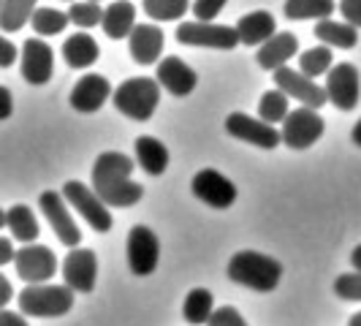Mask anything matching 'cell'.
Here are the masks:
<instances>
[{
	"instance_id": "16",
	"label": "cell",
	"mask_w": 361,
	"mask_h": 326,
	"mask_svg": "<svg viewBox=\"0 0 361 326\" xmlns=\"http://www.w3.org/2000/svg\"><path fill=\"white\" fill-rule=\"evenodd\" d=\"M63 277H66V286L76 294H92L95 277H98V258L90 248H76L66 255Z\"/></svg>"
},
{
	"instance_id": "48",
	"label": "cell",
	"mask_w": 361,
	"mask_h": 326,
	"mask_svg": "<svg viewBox=\"0 0 361 326\" xmlns=\"http://www.w3.org/2000/svg\"><path fill=\"white\" fill-rule=\"evenodd\" d=\"M68 3H73V0H68Z\"/></svg>"
},
{
	"instance_id": "29",
	"label": "cell",
	"mask_w": 361,
	"mask_h": 326,
	"mask_svg": "<svg viewBox=\"0 0 361 326\" xmlns=\"http://www.w3.org/2000/svg\"><path fill=\"white\" fill-rule=\"evenodd\" d=\"M334 8H340V3L334 0H286L283 6V14L293 22L299 19H329L334 14Z\"/></svg>"
},
{
	"instance_id": "40",
	"label": "cell",
	"mask_w": 361,
	"mask_h": 326,
	"mask_svg": "<svg viewBox=\"0 0 361 326\" xmlns=\"http://www.w3.org/2000/svg\"><path fill=\"white\" fill-rule=\"evenodd\" d=\"M11 239H14V236H3V239H0V267L17 261V250H14V242H11Z\"/></svg>"
},
{
	"instance_id": "14",
	"label": "cell",
	"mask_w": 361,
	"mask_h": 326,
	"mask_svg": "<svg viewBox=\"0 0 361 326\" xmlns=\"http://www.w3.org/2000/svg\"><path fill=\"white\" fill-rule=\"evenodd\" d=\"M193 196L201 199L204 204L215 207V210H228L236 201V185L226 174H220L215 169H204L199 171L193 182H190Z\"/></svg>"
},
{
	"instance_id": "32",
	"label": "cell",
	"mask_w": 361,
	"mask_h": 326,
	"mask_svg": "<svg viewBox=\"0 0 361 326\" xmlns=\"http://www.w3.org/2000/svg\"><path fill=\"white\" fill-rule=\"evenodd\" d=\"M142 8L155 22H174L188 14L190 0H142Z\"/></svg>"
},
{
	"instance_id": "17",
	"label": "cell",
	"mask_w": 361,
	"mask_h": 326,
	"mask_svg": "<svg viewBox=\"0 0 361 326\" xmlns=\"http://www.w3.org/2000/svg\"><path fill=\"white\" fill-rule=\"evenodd\" d=\"M155 79H158V85H161L163 90H169L174 98L190 95V92L196 90V85H199V73L193 71L185 60L174 57V54L163 57L161 63H158Z\"/></svg>"
},
{
	"instance_id": "15",
	"label": "cell",
	"mask_w": 361,
	"mask_h": 326,
	"mask_svg": "<svg viewBox=\"0 0 361 326\" xmlns=\"http://www.w3.org/2000/svg\"><path fill=\"white\" fill-rule=\"evenodd\" d=\"M54 71V52L44 38H27L22 44V79L27 85H47Z\"/></svg>"
},
{
	"instance_id": "25",
	"label": "cell",
	"mask_w": 361,
	"mask_h": 326,
	"mask_svg": "<svg viewBox=\"0 0 361 326\" xmlns=\"http://www.w3.org/2000/svg\"><path fill=\"white\" fill-rule=\"evenodd\" d=\"M133 150H136L139 166L145 169L149 177H161L163 171L169 169V150H166V145H163L161 139H155V136H139Z\"/></svg>"
},
{
	"instance_id": "45",
	"label": "cell",
	"mask_w": 361,
	"mask_h": 326,
	"mask_svg": "<svg viewBox=\"0 0 361 326\" xmlns=\"http://www.w3.org/2000/svg\"><path fill=\"white\" fill-rule=\"evenodd\" d=\"M350 139H353V145H359L361 147V120L353 126V131H350Z\"/></svg>"
},
{
	"instance_id": "42",
	"label": "cell",
	"mask_w": 361,
	"mask_h": 326,
	"mask_svg": "<svg viewBox=\"0 0 361 326\" xmlns=\"http://www.w3.org/2000/svg\"><path fill=\"white\" fill-rule=\"evenodd\" d=\"M0 326H30L19 313H11V310H3L0 313Z\"/></svg>"
},
{
	"instance_id": "28",
	"label": "cell",
	"mask_w": 361,
	"mask_h": 326,
	"mask_svg": "<svg viewBox=\"0 0 361 326\" xmlns=\"http://www.w3.org/2000/svg\"><path fill=\"white\" fill-rule=\"evenodd\" d=\"M215 313V299H212V291L207 289H193L188 291L185 302H182V315L190 326H207L209 318Z\"/></svg>"
},
{
	"instance_id": "41",
	"label": "cell",
	"mask_w": 361,
	"mask_h": 326,
	"mask_svg": "<svg viewBox=\"0 0 361 326\" xmlns=\"http://www.w3.org/2000/svg\"><path fill=\"white\" fill-rule=\"evenodd\" d=\"M0 104H3V109H0V120H8L11 111H14V101H11V90H8V87H0Z\"/></svg>"
},
{
	"instance_id": "47",
	"label": "cell",
	"mask_w": 361,
	"mask_h": 326,
	"mask_svg": "<svg viewBox=\"0 0 361 326\" xmlns=\"http://www.w3.org/2000/svg\"><path fill=\"white\" fill-rule=\"evenodd\" d=\"M90 3H101V0H90Z\"/></svg>"
},
{
	"instance_id": "46",
	"label": "cell",
	"mask_w": 361,
	"mask_h": 326,
	"mask_svg": "<svg viewBox=\"0 0 361 326\" xmlns=\"http://www.w3.org/2000/svg\"><path fill=\"white\" fill-rule=\"evenodd\" d=\"M348 326H361V310H359V313H353V315H350V321H348Z\"/></svg>"
},
{
	"instance_id": "4",
	"label": "cell",
	"mask_w": 361,
	"mask_h": 326,
	"mask_svg": "<svg viewBox=\"0 0 361 326\" xmlns=\"http://www.w3.org/2000/svg\"><path fill=\"white\" fill-rule=\"evenodd\" d=\"M73 294L76 291H71L68 286H49V283L25 286L19 294V308H22V315L57 318L73 308Z\"/></svg>"
},
{
	"instance_id": "36",
	"label": "cell",
	"mask_w": 361,
	"mask_h": 326,
	"mask_svg": "<svg viewBox=\"0 0 361 326\" xmlns=\"http://www.w3.org/2000/svg\"><path fill=\"white\" fill-rule=\"evenodd\" d=\"M207 326H247V321L242 318V313L231 305H223V308H217L212 313V318H209V324Z\"/></svg>"
},
{
	"instance_id": "39",
	"label": "cell",
	"mask_w": 361,
	"mask_h": 326,
	"mask_svg": "<svg viewBox=\"0 0 361 326\" xmlns=\"http://www.w3.org/2000/svg\"><path fill=\"white\" fill-rule=\"evenodd\" d=\"M17 60V47L11 38H3L0 41V68H8L11 63Z\"/></svg>"
},
{
	"instance_id": "33",
	"label": "cell",
	"mask_w": 361,
	"mask_h": 326,
	"mask_svg": "<svg viewBox=\"0 0 361 326\" xmlns=\"http://www.w3.org/2000/svg\"><path fill=\"white\" fill-rule=\"evenodd\" d=\"M30 25H33V33L38 36H57L71 25V19L66 11H57V8H38Z\"/></svg>"
},
{
	"instance_id": "3",
	"label": "cell",
	"mask_w": 361,
	"mask_h": 326,
	"mask_svg": "<svg viewBox=\"0 0 361 326\" xmlns=\"http://www.w3.org/2000/svg\"><path fill=\"white\" fill-rule=\"evenodd\" d=\"M111 104L120 114H126L128 120L147 123L161 104V85L152 76H130L114 90Z\"/></svg>"
},
{
	"instance_id": "8",
	"label": "cell",
	"mask_w": 361,
	"mask_h": 326,
	"mask_svg": "<svg viewBox=\"0 0 361 326\" xmlns=\"http://www.w3.org/2000/svg\"><path fill=\"white\" fill-rule=\"evenodd\" d=\"M66 204H68L66 196L57 193V191H44V193L38 196V207H41V212L47 217V223L54 229L57 239H60L66 248H79L82 231H79V226H76V220L71 217Z\"/></svg>"
},
{
	"instance_id": "2",
	"label": "cell",
	"mask_w": 361,
	"mask_h": 326,
	"mask_svg": "<svg viewBox=\"0 0 361 326\" xmlns=\"http://www.w3.org/2000/svg\"><path fill=\"white\" fill-rule=\"evenodd\" d=\"M228 277L236 286H245L255 294H269L283 280V264L271 255L255 253V250H239L228 261Z\"/></svg>"
},
{
	"instance_id": "44",
	"label": "cell",
	"mask_w": 361,
	"mask_h": 326,
	"mask_svg": "<svg viewBox=\"0 0 361 326\" xmlns=\"http://www.w3.org/2000/svg\"><path fill=\"white\" fill-rule=\"evenodd\" d=\"M350 267L356 272H361V245H356L353 253H350Z\"/></svg>"
},
{
	"instance_id": "23",
	"label": "cell",
	"mask_w": 361,
	"mask_h": 326,
	"mask_svg": "<svg viewBox=\"0 0 361 326\" xmlns=\"http://www.w3.org/2000/svg\"><path fill=\"white\" fill-rule=\"evenodd\" d=\"M3 226H6V229H8V234L14 236L17 242H22V245H36L38 234H41L33 210H30V207H25V204H14V207H8V210H6V215H3Z\"/></svg>"
},
{
	"instance_id": "30",
	"label": "cell",
	"mask_w": 361,
	"mask_h": 326,
	"mask_svg": "<svg viewBox=\"0 0 361 326\" xmlns=\"http://www.w3.org/2000/svg\"><path fill=\"white\" fill-rule=\"evenodd\" d=\"M288 95L283 90H267L261 95V101H258V117L264 120V123H286V117H288Z\"/></svg>"
},
{
	"instance_id": "11",
	"label": "cell",
	"mask_w": 361,
	"mask_h": 326,
	"mask_svg": "<svg viewBox=\"0 0 361 326\" xmlns=\"http://www.w3.org/2000/svg\"><path fill=\"white\" fill-rule=\"evenodd\" d=\"M326 92H329V101L337 109L353 111L359 104L361 92L359 68L353 63H337L331 71L326 73Z\"/></svg>"
},
{
	"instance_id": "26",
	"label": "cell",
	"mask_w": 361,
	"mask_h": 326,
	"mask_svg": "<svg viewBox=\"0 0 361 326\" xmlns=\"http://www.w3.org/2000/svg\"><path fill=\"white\" fill-rule=\"evenodd\" d=\"M315 38L324 44V47H337V49H353L359 44V33L353 25L348 22H334V19H321L315 25Z\"/></svg>"
},
{
	"instance_id": "13",
	"label": "cell",
	"mask_w": 361,
	"mask_h": 326,
	"mask_svg": "<svg viewBox=\"0 0 361 326\" xmlns=\"http://www.w3.org/2000/svg\"><path fill=\"white\" fill-rule=\"evenodd\" d=\"M14 267L27 286H38V283H47L52 274H57V258L47 245H25L22 250H17Z\"/></svg>"
},
{
	"instance_id": "21",
	"label": "cell",
	"mask_w": 361,
	"mask_h": 326,
	"mask_svg": "<svg viewBox=\"0 0 361 326\" xmlns=\"http://www.w3.org/2000/svg\"><path fill=\"white\" fill-rule=\"evenodd\" d=\"M293 54H299V38L293 36V33H277L274 38H269L258 54H255V63L264 68V71H280L286 63H288Z\"/></svg>"
},
{
	"instance_id": "31",
	"label": "cell",
	"mask_w": 361,
	"mask_h": 326,
	"mask_svg": "<svg viewBox=\"0 0 361 326\" xmlns=\"http://www.w3.org/2000/svg\"><path fill=\"white\" fill-rule=\"evenodd\" d=\"M334 68V54L329 47H312V49H305V52L299 54V71L305 73V76H321V73L331 71Z\"/></svg>"
},
{
	"instance_id": "12",
	"label": "cell",
	"mask_w": 361,
	"mask_h": 326,
	"mask_svg": "<svg viewBox=\"0 0 361 326\" xmlns=\"http://www.w3.org/2000/svg\"><path fill=\"white\" fill-rule=\"evenodd\" d=\"M274 85H277V90H283L288 98H296L302 107L307 109H321L329 101L326 87L315 85L310 76H305L302 71H293L288 66H283L280 71H274Z\"/></svg>"
},
{
	"instance_id": "7",
	"label": "cell",
	"mask_w": 361,
	"mask_h": 326,
	"mask_svg": "<svg viewBox=\"0 0 361 326\" xmlns=\"http://www.w3.org/2000/svg\"><path fill=\"white\" fill-rule=\"evenodd\" d=\"M324 117L318 114V109H307L299 107L293 109L286 123H283V145L290 147V150H307L312 147L321 136H324Z\"/></svg>"
},
{
	"instance_id": "10",
	"label": "cell",
	"mask_w": 361,
	"mask_h": 326,
	"mask_svg": "<svg viewBox=\"0 0 361 326\" xmlns=\"http://www.w3.org/2000/svg\"><path fill=\"white\" fill-rule=\"evenodd\" d=\"M158 258H161V242L152 229L147 226H133L128 234V267L133 274L145 277L158 270Z\"/></svg>"
},
{
	"instance_id": "37",
	"label": "cell",
	"mask_w": 361,
	"mask_h": 326,
	"mask_svg": "<svg viewBox=\"0 0 361 326\" xmlns=\"http://www.w3.org/2000/svg\"><path fill=\"white\" fill-rule=\"evenodd\" d=\"M228 0H196L193 3V14H196V22H212V19L226 8Z\"/></svg>"
},
{
	"instance_id": "35",
	"label": "cell",
	"mask_w": 361,
	"mask_h": 326,
	"mask_svg": "<svg viewBox=\"0 0 361 326\" xmlns=\"http://www.w3.org/2000/svg\"><path fill=\"white\" fill-rule=\"evenodd\" d=\"M334 294L345 302H361V272H348L334 280Z\"/></svg>"
},
{
	"instance_id": "9",
	"label": "cell",
	"mask_w": 361,
	"mask_h": 326,
	"mask_svg": "<svg viewBox=\"0 0 361 326\" xmlns=\"http://www.w3.org/2000/svg\"><path fill=\"white\" fill-rule=\"evenodd\" d=\"M226 131H228V136H234L239 142H247L253 147H261V150H274L283 142V133L274 126L264 123L261 117L242 114V111H234V114L226 117Z\"/></svg>"
},
{
	"instance_id": "6",
	"label": "cell",
	"mask_w": 361,
	"mask_h": 326,
	"mask_svg": "<svg viewBox=\"0 0 361 326\" xmlns=\"http://www.w3.org/2000/svg\"><path fill=\"white\" fill-rule=\"evenodd\" d=\"M177 41L185 47H207V49H234L239 44L236 28L215 25V22H180Z\"/></svg>"
},
{
	"instance_id": "38",
	"label": "cell",
	"mask_w": 361,
	"mask_h": 326,
	"mask_svg": "<svg viewBox=\"0 0 361 326\" xmlns=\"http://www.w3.org/2000/svg\"><path fill=\"white\" fill-rule=\"evenodd\" d=\"M340 14L348 25H353L356 30L361 28V0H340Z\"/></svg>"
},
{
	"instance_id": "1",
	"label": "cell",
	"mask_w": 361,
	"mask_h": 326,
	"mask_svg": "<svg viewBox=\"0 0 361 326\" xmlns=\"http://www.w3.org/2000/svg\"><path fill=\"white\" fill-rule=\"evenodd\" d=\"M130 174H133V161L126 152L109 150V152H101L92 163L90 188L101 196V201L106 207H123L126 210V207L139 204L145 196V188L130 180Z\"/></svg>"
},
{
	"instance_id": "27",
	"label": "cell",
	"mask_w": 361,
	"mask_h": 326,
	"mask_svg": "<svg viewBox=\"0 0 361 326\" xmlns=\"http://www.w3.org/2000/svg\"><path fill=\"white\" fill-rule=\"evenodd\" d=\"M36 3L38 0H3L0 3V30L3 33L22 30L38 11Z\"/></svg>"
},
{
	"instance_id": "24",
	"label": "cell",
	"mask_w": 361,
	"mask_h": 326,
	"mask_svg": "<svg viewBox=\"0 0 361 326\" xmlns=\"http://www.w3.org/2000/svg\"><path fill=\"white\" fill-rule=\"evenodd\" d=\"M98 41L90 36V33H73V36L66 38V44H63V57H66V63H68V68H76V71H82V68H90L92 63L98 60Z\"/></svg>"
},
{
	"instance_id": "5",
	"label": "cell",
	"mask_w": 361,
	"mask_h": 326,
	"mask_svg": "<svg viewBox=\"0 0 361 326\" xmlns=\"http://www.w3.org/2000/svg\"><path fill=\"white\" fill-rule=\"evenodd\" d=\"M63 196H66V201L71 204L79 215L87 220V226H90L92 231H98V234L111 231L114 217H111V212H109V207L101 201V196H98L92 188L85 185V182H79V180L66 182Z\"/></svg>"
},
{
	"instance_id": "22",
	"label": "cell",
	"mask_w": 361,
	"mask_h": 326,
	"mask_svg": "<svg viewBox=\"0 0 361 326\" xmlns=\"http://www.w3.org/2000/svg\"><path fill=\"white\" fill-rule=\"evenodd\" d=\"M104 33L114 41L120 38H130L133 28H136V8L130 0H114L104 8V22H101Z\"/></svg>"
},
{
	"instance_id": "34",
	"label": "cell",
	"mask_w": 361,
	"mask_h": 326,
	"mask_svg": "<svg viewBox=\"0 0 361 326\" xmlns=\"http://www.w3.org/2000/svg\"><path fill=\"white\" fill-rule=\"evenodd\" d=\"M68 19H71V25H76V28L90 30V28H98V25L104 22V8H101L98 3H90V0H85V3H71Z\"/></svg>"
},
{
	"instance_id": "19",
	"label": "cell",
	"mask_w": 361,
	"mask_h": 326,
	"mask_svg": "<svg viewBox=\"0 0 361 326\" xmlns=\"http://www.w3.org/2000/svg\"><path fill=\"white\" fill-rule=\"evenodd\" d=\"M163 30L158 25H149V22H142L133 28V33L128 38V52L133 57V63L139 66H152L155 60H161L163 54Z\"/></svg>"
},
{
	"instance_id": "20",
	"label": "cell",
	"mask_w": 361,
	"mask_h": 326,
	"mask_svg": "<svg viewBox=\"0 0 361 326\" xmlns=\"http://www.w3.org/2000/svg\"><path fill=\"white\" fill-rule=\"evenodd\" d=\"M236 33H239V44L245 47H264L269 38L277 36V19L269 11L258 8L236 22Z\"/></svg>"
},
{
	"instance_id": "18",
	"label": "cell",
	"mask_w": 361,
	"mask_h": 326,
	"mask_svg": "<svg viewBox=\"0 0 361 326\" xmlns=\"http://www.w3.org/2000/svg\"><path fill=\"white\" fill-rule=\"evenodd\" d=\"M109 95H114V90H111L106 76H104V73H87V76H82V79L73 85L68 101H71V107L76 109V111L92 114V111H98V109L106 104Z\"/></svg>"
},
{
	"instance_id": "43",
	"label": "cell",
	"mask_w": 361,
	"mask_h": 326,
	"mask_svg": "<svg viewBox=\"0 0 361 326\" xmlns=\"http://www.w3.org/2000/svg\"><path fill=\"white\" fill-rule=\"evenodd\" d=\"M11 296H14V294H11V280H8V277H0V305L6 308V305L11 302Z\"/></svg>"
}]
</instances>
